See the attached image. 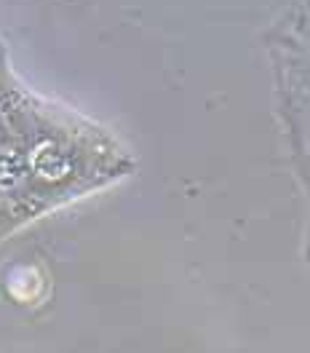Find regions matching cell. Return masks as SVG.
I'll return each mask as SVG.
<instances>
[{"instance_id": "1", "label": "cell", "mask_w": 310, "mask_h": 353, "mask_svg": "<svg viewBox=\"0 0 310 353\" xmlns=\"http://www.w3.org/2000/svg\"><path fill=\"white\" fill-rule=\"evenodd\" d=\"M132 169L105 126L27 86L0 38V241Z\"/></svg>"}, {"instance_id": "2", "label": "cell", "mask_w": 310, "mask_h": 353, "mask_svg": "<svg viewBox=\"0 0 310 353\" xmlns=\"http://www.w3.org/2000/svg\"><path fill=\"white\" fill-rule=\"evenodd\" d=\"M284 123L310 188V0H289L265 32Z\"/></svg>"}]
</instances>
